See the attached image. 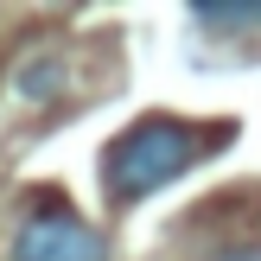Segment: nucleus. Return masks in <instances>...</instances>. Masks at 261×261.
<instances>
[{"mask_svg":"<svg viewBox=\"0 0 261 261\" xmlns=\"http://www.w3.org/2000/svg\"><path fill=\"white\" fill-rule=\"evenodd\" d=\"M13 83H19L25 102H51V96H58V83H64V64H58V58H32V64H19Z\"/></svg>","mask_w":261,"mask_h":261,"instance_id":"3","label":"nucleus"},{"mask_svg":"<svg viewBox=\"0 0 261 261\" xmlns=\"http://www.w3.org/2000/svg\"><path fill=\"white\" fill-rule=\"evenodd\" d=\"M198 13V25H261V0L249 7H191Z\"/></svg>","mask_w":261,"mask_h":261,"instance_id":"4","label":"nucleus"},{"mask_svg":"<svg viewBox=\"0 0 261 261\" xmlns=\"http://www.w3.org/2000/svg\"><path fill=\"white\" fill-rule=\"evenodd\" d=\"M198 127H185V121H140V127H127L121 140H115V153H109V191L115 198H147V191H160V185H172L178 172H185L191 160H198Z\"/></svg>","mask_w":261,"mask_h":261,"instance_id":"1","label":"nucleus"},{"mask_svg":"<svg viewBox=\"0 0 261 261\" xmlns=\"http://www.w3.org/2000/svg\"><path fill=\"white\" fill-rule=\"evenodd\" d=\"M13 261H109L102 236L70 211H38L13 236Z\"/></svg>","mask_w":261,"mask_h":261,"instance_id":"2","label":"nucleus"},{"mask_svg":"<svg viewBox=\"0 0 261 261\" xmlns=\"http://www.w3.org/2000/svg\"><path fill=\"white\" fill-rule=\"evenodd\" d=\"M217 261H261V242H249V249H229V255H217Z\"/></svg>","mask_w":261,"mask_h":261,"instance_id":"5","label":"nucleus"}]
</instances>
